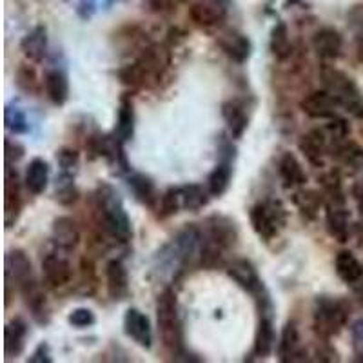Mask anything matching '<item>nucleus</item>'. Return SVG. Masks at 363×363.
Here are the masks:
<instances>
[{"mask_svg": "<svg viewBox=\"0 0 363 363\" xmlns=\"http://www.w3.org/2000/svg\"><path fill=\"white\" fill-rule=\"evenodd\" d=\"M29 325L24 318H13L4 329V352L8 358H18L26 349Z\"/></svg>", "mask_w": 363, "mask_h": 363, "instance_id": "obj_18", "label": "nucleus"}, {"mask_svg": "<svg viewBox=\"0 0 363 363\" xmlns=\"http://www.w3.org/2000/svg\"><path fill=\"white\" fill-rule=\"evenodd\" d=\"M274 342H277V333H274L272 311H264V313H260V320H258V327H256L251 356H255V358L269 356L274 349Z\"/></svg>", "mask_w": 363, "mask_h": 363, "instance_id": "obj_13", "label": "nucleus"}, {"mask_svg": "<svg viewBox=\"0 0 363 363\" xmlns=\"http://www.w3.org/2000/svg\"><path fill=\"white\" fill-rule=\"evenodd\" d=\"M333 155L352 171H363V149L354 142H342L336 145Z\"/></svg>", "mask_w": 363, "mask_h": 363, "instance_id": "obj_35", "label": "nucleus"}, {"mask_svg": "<svg viewBox=\"0 0 363 363\" xmlns=\"http://www.w3.org/2000/svg\"><path fill=\"white\" fill-rule=\"evenodd\" d=\"M167 64H169L167 51L153 45V48H147L136 62L122 67L118 71V77L125 86H151L160 79L162 71L165 69Z\"/></svg>", "mask_w": 363, "mask_h": 363, "instance_id": "obj_3", "label": "nucleus"}, {"mask_svg": "<svg viewBox=\"0 0 363 363\" xmlns=\"http://www.w3.org/2000/svg\"><path fill=\"white\" fill-rule=\"evenodd\" d=\"M45 95L55 106H64L69 100V80L62 69H51L44 77Z\"/></svg>", "mask_w": 363, "mask_h": 363, "instance_id": "obj_26", "label": "nucleus"}, {"mask_svg": "<svg viewBox=\"0 0 363 363\" xmlns=\"http://www.w3.org/2000/svg\"><path fill=\"white\" fill-rule=\"evenodd\" d=\"M96 11V0H80L79 8H77V13L82 21H89Z\"/></svg>", "mask_w": 363, "mask_h": 363, "instance_id": "obj_46", "label": "nucleus"}, {"mask_svg": "<svg viewBox=\"0 0 363 363\" xmlns=\"http://www.w3.org/2000/svg\"><path fill=\"white\" fill-rule=\"evenodd\" d=\"M322 82L330 95L335 96L340 108L351 113L356 118H363V96L351 77H347L335 67H323Z\"/></svg>", "mask_w": 363, "mask_h": 363, "instance_id": "obj_4", "label": "nucleus"}, {"mask_svg": "<svg viewBox=\"0 0 363 363\" xmlns=\"http://www.w3.org/2000/svg\"><path fill=\"white\" fill-rule=\"evenodd\" d=\"M349 318V307L343 300L330 296H318L314 301L313 327L320 338H333L340 335Z\"/></svg>", "mask_w": 363, "mask_h": 363, "instance_id": "obj_5", "label": "nucleus"}, {"mask_svg": "<svg viewBox=\"0 0 363 363\" xmlns=\"http://www.w3.org/2000/svg\"><path fill=\"white\" fill-rule=\"evenodd\" d=\"M351 338L356 359H358V362H363V318L356 320L351 325Z\"/></svg>", "mask_w": 363, "mask_h": 363, "instance_id": "obj_43", "label": "nucleus"}, {"mask_svg": "<svg viewBox=\"0 0 363 363\" xmlns=\"http://www.w3.org/2000/svg\"><path fill=\"white\" fill-rule=\"evenodd\" d=\"M15 84H17V87L22 93L35 95V93H38L37 71L31 66H28V64H21L17 69V74H15Z\"/></svg>", "mask_w": 363, "mask_h": 363, "instance_id": "obj_38", "label": "nucleus"}, {"mask_svg": "<svg viewBox=\"0 0 363 363\" xmlns=\"http://www.w3.org/2000/svg\"><path fill=\"white\" fill-rule=\"evenodd\" d=\"M218 48L236 64H245L252 53V44L249 37L240 33L236 29H227L216 38Z\"/></svg>", "mask_w": 363, "mask_h": 363, "instance_id": "obj_10", "label": "nucleus"}, {"mask_svg": "<svg viewBox=\"0 0 363 363\" xmlns=\"http://www.w3.org/2000/svg\"><path fill=\"white\" fill-rule=\"evenodd\" d=\"M106 278H108V293L113 300H124L129 294V277L124 264L120 260H111L106 265Z\"/></svg>", "mask_w": 363, "mask_h": 363, "instance_id": "obj_25", "label": "nucleus"}, {"mask_svg": "<svg viewBox=\"0 0 363 363\" xmlns=\"http://www.w3.org/2000/svg\"><path fill=\"white\" fill-rule=\"evenodd\" d=\"M51 238H53V244L60 251H71V249L79 245L80 229L77 225V222L73 218H69V216H58L53 222Z\"/></svg>", "mask_w": 363, "mask_h": 363, "instance_id": "obj_19", "label": "nucleus"}, {"mask_svg": "<svg viewBox=\"0 0 363 363\" xmlns=\"http://www.w3.org/2000/svg\"><path fill=\"white\" fill-rule=\"evenodd\" d=\"M21 50L31 62H42L48 53V29L45 26H37L22 38Z\"/></svg>", "mask_w": 363, "mask_h": 363, "instance_id": "obj_24", "label": "nucleus"}, {"mask_svg": "<svg viewBox=\"0 0 363 363\" xmlns=\"http://www.w3.org/2000/svg\"><path fill=\"white\" fill-rule=\"evenodd\" d=\"M95 203L104 231L118 242H129L133 238L131 220L115 187L109 184H100L95 191Z\"/></svg>", "mask_w": 363, "mask_h": 363, "instance_id": "obj_1", "label": "nucleus"}, {"mask_svg": "<svg viewBox=\"0 0 363 363\" xmlns=\"http://www.w3.org/2000/svg\"><path fill=\"white\" fill-rule=\"evenodd\" d=\"M313 48L320 58L333 60V58H338L342 55L343 38L335 28H322L314 33Z\"/></svg>", "mask_w": 363, "mask_h": 363, "instance_id": "obj_20", "label": "nucleus"}, {"mask_svg": "<svg viewBox=\"0 0 363 363\" xmlns=\"http://www.w3.org/2000/svg\"><path fill=\"white\" fill-rule=\"evenodd\" d=\"M336 274L340 277V280L345 281L347 285H354L356 281L363 278V267L358 262L354 255L351 251H342L338 252L335 262Z\"/></svg>", "mask_w": 363, "mask_h": 363, "instance_id": "obj_31", "label": "nucleus"}, {"mask_svg": "<svg viewBox=\"0 0 363 363\" xmlns=\"http://www.w3.org/2000/svg\"><path fill=\"white\" fill-rule=\"evenodd\" d=\"M147 4L155 13H165L173 8V0H147Z\"/></svg>", "mask_w": 363, "mask_h": 363, "instance_id": "obj_47", "label": "nucleus"}, {"mask_svg": "<svg viewBox=\"0 0 363 363\" xmlns=\"http://www.w3.org/2000/svg\"><path fill=\"white\" fill-rule=\"evenodd\" d=\"M294 203L300 207V211L307 218H314L316 216V211L320 207V203L323 202L322 196L316 194L314 191H307V193H296L294 194Z\"/></svg>", "mask_w": 363, "mask_h": 363, "instance_id": "obj_39", "label": "nucleus"}, {"mask_svg": "<svg viewBox=\"0 0 363 363\" xmlns=\"http://www.w3.org/2000/svg\"><path fill=\"white\" fill-rule=\"evenodd\" d=\"M356 48H358L359 60L363 62V24H362V29L358 31V37H356Z\"/></svg>", "mask_w": 363, "mask_h": 363, "instance_id": "obj_49", "label": "nucleus"}, {"mask_svg": "<svg viewBox=\"0 0 363 363\" xmlns=\"http://www.w3.org/2000/svg\"><path fill=\"white\" fill-rule=\"evenodd\" d=\"M354 293H356V296H358V300L363 303V280L356 281V284H354Z\"/></svg>", "mask_w": 363, "mask_h": 363, "instance_id": "obj_50", "label": "nucleus"}, {"mask_svg": "<svg viewBox=\"0 0 363 363\" xmlns=\"http://www.w3.org/2000/svg\"><path fill=\"white\" fill-rule=\"evenodd\" d=\"M26 187L31 194L38 196L48 189L50 184V165L44 158H33L29 162L28 171H26Z\"/></svg>", "mask_w": 363, "mask_h": 363, "instance_id": "obj_29", "label": "nucleus"}, {"mask_svg": "<svg viewBox=\"0 0 363 363\" xmlns=\"http://www.w3.org/2000/svg\"><path fill=\"white\" fill-rule=\"evenodd\" d=\"M33 265L24 251L15 249L6 255V287L17 285L21 291L26 284L33 281Z\"/></svg>", "mask_w": 363, "mask_h": 363, "instance_id": "obj_8", "label": "nucleus"}, {"mask_svg": "<svg viewBox=\"0 0 363 363\" xmlns=\"http://www.w3.org/2000/svg\"><path fill=\"white\" fill-rule=\"evenodd\" d=\"M225 13V4L220 0H200V2H194L191 6L189 17L196 26L213 28V26H218L220 22H223Z\"/></svg>", "mask_w": 363, "mask_h": 363, "instance_id": "obj_16", "label": "nucleus"}, {"mask_svg": "<svg viewBox=\"0 0 363 363\" xmlns=\"http://www.w3.org/2000/svg\"><path fill=\"white\" fill-rule=\"evenodd\" d=\"M57 162L60 171H69V173H73L74 167H77L80 162V155L79 151H74V149L62 147L57 153Z\"/></svg>", "mask_w": 363, "mask_h": 363, "instance_id": "obj_42", "label": "nucleus"}, {"mask_svg": "<svg viewBox=\"0 0 363 363\" xmlns=\"http://www.w3.org/2000/svg\"><path fill=\"white\" fill-rule=\"evenodd\" d=\"M67 322L74 327V329H87V327H93L96 323L95 313L87 307H79V309L71 311L69 316H67Z\"/></svg>", "mask_w": 363, "mask_h": 363, "instance_id": "obj_41", "label": "nucleus"}, {"mask_svg": "<svg viewBox=\"0 0 363 363\" xmlns=\"http://www.w3.org/2000/svg\"><path fill=\"white\" fill-rule=\"evenodd\" d=\"M124 333L144 349H151L153 347V329H151V322L142 311L131 309L125 311L124 316Z\"/></svg>", "mask_w": 363, "mask_h": 363, "instance_id": "obj_11", "label": "nucleus"}, {"mask_svg": "<svg viewBox=\"0 0 363 363\" xmlns=\"http://www.w3.org/2000/svg\"><path fill=\"white\" fill-rule=\"evenodd\" d=\"M135 135V108L129 96H122L118 106V116H116L115 136L120 142H129Z\"/></svg>", "mask_w": 363, "mask_h": 363, "instance_id": "obj_30", "label": "nucleus"}, {"mask_svg": "<svg viewBox=\"0 0 363 363\" xmlns=\"http://www.w3.org/2000/svg\"><path fill=\"white\" fill-rule=\"evenodd\" d=\"M80 193L74 184V177L69 171H60L55 180V200L60 206H73L79 200Z\"/></svg>", "mask_w": 363, "mask_h": 363, "instance_id": "obj_33", "label": "nucleus"}, {"mask_svg": "<svg viewBox=\"0 0 363 363\" xmlns=\"http://www.w3.org/2000/svg\"><path fill=\"white\" fill-rule=\"evenodd\" d=\"M227 274L238 287H242L245 293L251 294L255 300L267 293L264 281H262L260 274L252 265V262L245 260V258H236V260L227 265Z\"/></svg>", "mask_w": 363, "mask_h": 363, "instance_id": "obj_7", "label": "nucleus"}, {"mask_svg": "<svg viewBox=\"0 0 363 363\" xmlns=\"http://www.w3.org/2000/svg\"><path fill=\"white\" fill-rule=\"evenodd\" d=\"M301 356H303V349L300 343V333H298L296 323L289 322L281 330L280 342H278V359L284 363L301 362L306 359Z\"/></svg>", "mask_w": 363, "mask_h": 363, "instance_id": "obj_23", "label": "nucleus"}, {"mask_svg": "<svg viewBox=\"0 0 363 363\" xmlns=\"http://www.w3.org/2000/svg\"><path fill=\"white\" fill-rule=\"evenodd\" d=\"M4 125L13 135H28L29 120L26 113L17 106H6L4 109Z\"/></svg>", "mask_w": 363, "mask_h": 363, "instance_id": "obj_37", "label": "nucleus"}, {"mask_svg": "<svg viewBox=\"0 0 363 363\" xmlns=\"http://www.w3.org/2000/svg\"><path fill=\"white\" fill-rule=\"evenodd\" d=\"M4 151H6V164L9 165L17 164L18 160H22L26 153L24 145H21L18 142L9 140V138H6L4 142Z\"/></svg>", "mask_w": 363, "mask_h": 363, "instance_id": "obj_44", "label": "nucleus"}, {"mask_svg": "<svg viewBox=\"0 0 363 363\" xmlns=\"http://www.w3.org/2000/svg\"><path fill=\"white\" fill-rule=\"evenodd\" d=\"M338 102L335 96L330 95L329 91H314L311 95L300 102V109L306 113L307 116L316 120H330L336 116V109H338Z\"/></svg>", "mask_w": 363, "mask_h": 363, "instance_id": "obj_12", "label": "nucleus"}, {"mask_svg": "<svg viewBox=\"0 0 363 363\" xmlns=\"http://www.w3.org/2000/svg\"><path fill=\"white\" fill-rule=\"evenodd\" d=\"M220 2H223V4H227V2H229V0H220Z\"/></svg>", "mask_w": 363, "mask_h": 363, "instance_id": "obj_51", "label": "nucleus"}, {"mask_svg": "<svg viewBox=\"0 0 363 363\" xmlns=\"http://www.w3.org/2000/svg\"><path fill=\"white\" fill-rule=\"evenodd\" d=\"M249 220H251L256 235L264 242H271L280 235V231L287 223V211H285L284 203L278 200H264L251 207Z\"/></svg>", "mask_w": 363, "mask_h": 363, "instance_id": "obj_6", "label": "nucleus"}, {"mask_svg": "<svg viewBox=\"0 0 363 363\" xmlns=\"http://www.w3.org/2000/svg\"><path fill=\"white\" fill-rule=\"evenodd\" d=\"M298 147L303 153V157L313 164L314 167H323V157L329 151V140L323 129H313L307 135H303L298 142Z\"/></svg>", "mask_w": 363, "mask_h": 363, "instance_id": "obj_15", "label": "nucleus"}, {"mask_svg": "<svg viewBox=\"0 0 363 363\" xmlns=\"http://www.w3.org/2000/svg\"><path fill=\"white\" fill-rule=\"evenodd\" d=\"M42 274L51 287H62V285L69 284L71 265L66 256L60 255V249H58V252H50V255L44 256Z\"/></svg>", "mask_w": 363, "mask_h": 363, "instance_id": "obj_14", "label": "nucleus"}, {"mask_svg": "<svg viewBox=\"0 0 363 363\" xmlns=\"http://www.w3.org/2000/svg\"><path fill=\"white\" fill-rule=\"evenodd\" d=\"M157 322L162 343L174 354H186L184 352V335H182V322L178 316L177 293L171 287H165L157 300Z\"/></svg>", "mask_w": 363, "mask_h": 363, "instance_id": "obj_2", "label": "nucleus"}, {"mask_svg": "<svg viewBox=\"0 0 363 363\" xmlns=\"http://www.w3.org/2000/svg\"><path fill=\"white\" fill-rule=\"evenodd\" d=\"M222 116L225 120L229 136L235 140L242 138L249 128V115L245 113L244 104L238 100H227L222 104Z\"/></svg>", "mask_w": 363, "mask_h": 363, "instance_id": "obj_21", "label": "nucleus"}, {"mask_svg": "<svg viewBox=\"0 0 363 363\" xmlns=\"http://www.w3.org/2000/svg\"><path fill=\"white\" fill-rule=\"evenodd\" d=\"M352 196H354L356 207H358L359 216L363 218V182H356L354 187H352Z\"/></svg>", "mask_w": 363, "mask_h": 363, "instance_id": "obj_48", "label": "nucleus"}, {"mask_svg": "<svg viewBox=\"0 0 363 363\" xmlns=\"http://www.w3.org/2000/svg\"><path fill=\"white\" fill-rule=\"evenodd\" d=\"M211 193L203 189L202 186L191 184V186H182L180 187V200H182V209L186 211H200L209 203Z\"/></svg>", "mask_w": 363, "mask_h": 363, "instance_id": "obj_34", "label": "nucleus"}, {"mask_svg": "<svg viewBox=\"0 0 363 363\" xmlns=\"http://www.w3.org/2000/svg\"><path fill=\"white\" fill-rule=\"evenodd\" d=\"M22 296H24L26 306H28L29 313L33 316V320L40 325L50 323V307H48V300H45V294L42 293V289L38 287L37 281H29L21 289Z\"/></svg>", "mask_w": 363, "mask_h": 363, "instance_id": "obj_22", "label": "nucleus"}, {"mask_svg": "<svg viewBox=\"0 0 363 363\" xmlns=\"http://www.w3.org/2000/svg\"><path fill=\"white\" fill-rule=\"evenodd\" d=\"M6 196H4V223L6 229L15 227L22 213V196L21 182H18L17 171L11 165L6 164Z\"/></svg>", "mask_w": 363, "mask_h": 363, "instance_id": "obj_9", "label": "nucleus"}, {"mask_svg": "<svg viewBox=\"0 0 363 363\" xmlns=\"http://www.w3.org/2000/svg\"><path fill=\"white\" fill-rule=\"evenodd\" d=\"M233 178V162L231 160H220L216 167L207 177V191L211 196H222L229 186H231Z\"/></svg>", "mask_w": 363, "mask_h": 363, "instance_id": "obj_32", "label": "nucleus"}, {"mask_svg": "<svg viewBox=\"0 0 363 363\" xmlns=\"http://www.w3.org/2000/svg\"><path fill=\"white\" fill-rule=\"evenodd\" d=\"M182 209L180 200V187H171L164 193L160 199V218H167V216L177 215Z\"/></svg>", "mask_w": 363, "mask_h": 363, "instance_id": "obj_40", "label": "nucleus"}, {"mask_svg": "<svg viewBox=\"0 0 363 363\" xmlns=\"http://www.w3.org/2000/svg\"><path fill=\"white\" fill-rule=\"evenodd\" d=\"M278 173H280L281 182H284L285 189H293V187L303 186L307 182V174L298 162V158L293 153H284L278 164Z\"/></svg>", "mask_w": 363, "mask_h": 363, "instance_id": "obj_28", "label": "nucleus"}, {"mask_svg": "<svg viewBox=\"0 0 363 363\" xmlns=\"http://www.w3.org/2000/svg\"><path fill=\"white\" fill-rule=\"evenodd\" d=\"M28 362L29 363H51V362H53V358H51L50 345H48L45 342L38 343L37 349L33 351V354L28 358Z\"/></svg>", "mask_w": 363, "mask_h": 363, "instance_id": "obj_45", "label": "nucleus"}, {"mask_svg": "<svg viewBox=\"0 0 363 363\" xmlns=\"http://www.w3.org/2000/svg\"><path fill=\"white\" fill-rule=\"evenodd\" d=\"M325 223L329 235L340 244H345L351 233V213L347 211L345 203H327Z\"/></svg>", "mask_w": 363, "mask_h": 363, "instance_id": "obj_17", "label": "nucleus"}, {"mask_svg": "<svg viewBox=\"0 0 363 363\" xmlns=\"http://www.w3.org/2000/svg\"><path fill=\"white\" fill-rule=\"evenodd\" d=\"M128 187L131 189L133 196L140 203L147 207H155L158 200L157 194V186H155V182L144 173H131L128 174Z\"/></svg>", "mask_w": 363, "mask_h": 363, "instance_id": "obj_27", "label": "nucleus"}, {"mask_svg": "<svg viewBox=\"0 0 363 363\" xmlns=\"http://www.w3.org/2000/svg\"><path fill=\"white\" fill-rule=\"evenodd\" d=\"M269 48H271L272 55H274L278 60H285L287 57H291L293 45H291L289 33H287V26H285L284 22H278V24L272 28Z\"/></svg>", "mask_w": 363, "mask_h": 363, "instance_id": "obj_36", "label": "nucleus"}]
</instances>
